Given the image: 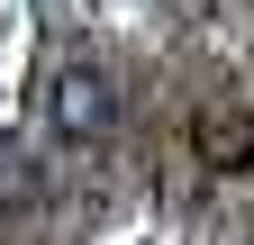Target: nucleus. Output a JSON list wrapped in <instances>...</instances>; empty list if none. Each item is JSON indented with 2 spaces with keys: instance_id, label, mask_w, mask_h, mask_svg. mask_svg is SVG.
<instances>
[{
  "instance_id": "obj_1",
  "label": "nucleus",
  "mask_w": 254,
  "mask_h": 245,
  "mask_svg": "<svg viewBox=\"0 0 254 245\" xmlns=\"http://www.w3.org/2000/svg\"><path fill=\"white\" fill-rule=\"evenodd\" d=\"M37 109H46V127L64 145H91V136L118 127V82H109V64H91V55H55L46 82H37Z\"/></svg>"
},
{
  "instance_id": "obj_2",
  "label": "nucleus",
  "mask_w": 254,
  "mask_h": 245,
  "mask_svg": "<svg viewBox=\"0 0 254 245\" xmlns=\"http://www.w3.org/2000/svg\"><path fill=\"white\" fill-rule=\"evenodd\" d=\"M200 155L209 164H254V118L245 109H209L200 118Z\"/></svg>"
}]
</instances>
